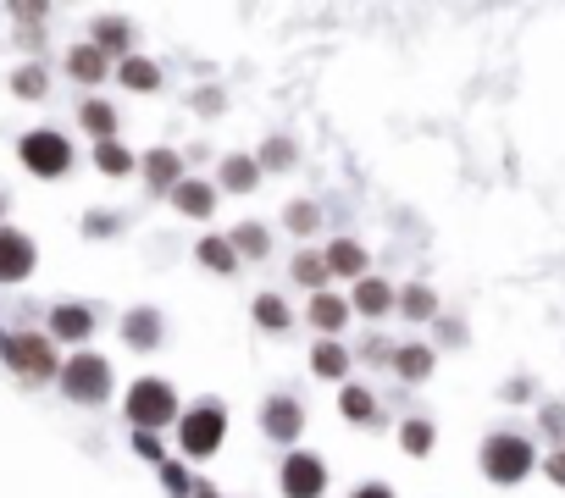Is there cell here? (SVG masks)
Here are the masks:
<instances>
[{
    "label": "cell",
    "instance_id": "cell-1",
    "mask_svg": "<svg viewBox=\"0 0 565 498\" xmlns=\"http://www.w3.org/2000/svg\"><path fill=\"white\" fill-rule=\"evenodd\" d=\"M222 438H228V410L217 399H200L178 415V449L189 460H211L222 449Z\"/></svg>",
    "mask_w": 565,
    "mask_h": 498
},
{
    "label": "cell",
    "instance_id": "cell-2",
    "mask_svg": "<svg viewBox=\"0 0 565 498\" xmlns=\"http://www.w3.org/2000/svg\"><path fill=\"white\" fill-rule=\"evenodd\" d=\"M0 360H6L23 382H56L61 377L56 344H50L45 332H6V338H0Z\"/></svg>",
    "mask_w": 565,
    "mask_h": 498
},
{
    "label": "cell",
    "instance_id": "cell-3",
    "mask_svg": "<svg viewBox=\"0 0 565 498\" xmlns=\"http://www.w3.org/2000/svg\"><path fill=\"white\" fill-rule=\"evenodd\" d=\"M122 410H128V427H139V432H161L167 421H178V388L172 382H161V377H139L128 388V399H122Z\"/></svg>",
    "mask_w": 565,
    "mask_h": 498
},
{
    "label": "cell",
    "instance_id": "cell-4",
    "mask_svg": "<svg viewBox=\"0 0 565 498\" xmlns=\"http://www.w3.org/2000/svg\"><path fill=\"white\" fill-rule=\"evenodd\" d=\"M17 155H23V166L34 172V178H67L73 172V139L56 128H28L23 139H17Z\"/></svg>",
    "mask_w": 565,
    "mask_h": 498
},
{
    "label": "cell",
    "instance_id": "cell-5",
    "mask_svg": "<svg viewBox=\"0 0 565 498\" xmlns=\"http://www.w3.org/2000/svg\"><path fill=\"white\" fill-rule=\"evenodd\" d=\"M56 382L73 404H106L111 399V360L95 355V349H78V355L61 366Z\"/></svg>",
    "mask_w": 565,
    "mask_h": 498
},
{
    "label": "cell",
    "instance_id": "cell-6",
    "mask_svg": "<svg viewBox=\"0 0 565 498\" xmlns=\"http://www.w3.org/2000/svg\"><path fill=\"white\" fill-rule=\"evenodd\" d=\"M532 443L521 438V432H493L488 443H482V471H488V482H499V487H516L521 476L532 471Z\"/></svg>",
    "mask_w": 565,
    "mask_h": 498
},
{
    "label": "cell",
    "instance_id": "cell-7",
    "mask_svg": "<svg viewBox=\"0 0 565 498\" xmlns=\"http://www.w3.org/2000/svg\"><path fill=\"white\" fill-rule=\"evenodd\" d=\"M277 476H283V498H322L327 493V460L311 449H294Z\"/></svg>",
    "mask_w": 565,
    "mask_h": 498
},
{
    "label": "cell",
    "instance_id": "cell-8",
    "mask_svg": "<svg viewBox=\"0 0 565 498\" xmlns=\"http://www.w3.org/2000/svg\"><path fill=\"white\" fill-rule=\"evenodd\" d=\"M261 432L272 443H294L305 432V404L294 399V393H266L261 404Z\"/></svg>",
    "mask_w": 565,
    "mask_h": 498
},
{
    "label": "cell",
    "instance_id": "cell-9",
    "mask_svg": "<svg viewBox=\"0 0 565 498\" xmlns=\"http://www.w3.org/2000/svg\"><path fill=\"white\" fill-rule=\"evenodd\" d=\"M34 261H39L34 238H28L23 227L0 222V283H23V277L34 272Z\"/></svg>",
    "mask_w": 565,
    "mask_h": 498
},
{
    "label": "cell",
    "instance_id": "cell-10",
    "mask_svg": "<svg viewBox=\"0 0 565 498\" xmlns=\"http://www.w3.org/2000/svg\"><path fill=\"white\" fill-rule=\"evenodd\" d=\"M161 338H167V321H161L156 305H133L128 316H122V344L128 349L150 355V349H161Z\"/></svg>",
    "mask_w": 565,
    "mask_h": 498
},
{
    "label": "cell",
    "instance_id": "cell-11",
    "mask_svg": "<svg viewBox=\"0 0 565 498\" xmlns=\"http://www.w3.org/2000/svg\"><path fill=\"white\" fill-rule=\"evenodd\" d=\"M89 332H95V310L89 305H56L45 321L50 344H89Z\"/></svg>",
    "mask_w": 565,
    "mask_h": 498
},
{
    "label": "cell",
    "instance_id": "cell-12",
    "mask_svg": "<svg viewBox=\"0 0 565 498\" xmlns=\"http://www.w3.org/2000/svg\"><path fill=\"white\" fill-rule=\"evenodd\" d=\"M172 211L178 216H194V222H205V216H217V183H205V178H183L178 189L167 194Z\"/></svg>",
    "mask_w": 565,
    "mask_h": 498
},
{
    "label": "cell",
    "instance_id": "cell-13",
    "mask_svg": "<svg viewBox=\"0 0 565 498\" xmlns=\"http://www.w3.org/2000/svg\"><path fill=\"white\" fill-rule=\"evenodd\" d=\"M139 172H145V183L156 194H172L183 183V155L167 150V144H161V150H145V155H139Z\"/></svg>",
    "mask_w": 565,
    "mask_h": 498
},
{
    "label": "cell",
    "instance_id": "cell-14",
    "mask_svg": "<svg viewBox=\"0 0 565 498\" xmlns=\"http://www.w3.org/2000/svg\"><path fill=\"white\" fill-rule=\"evenodd\" d=\"M349 310L366 316V321H377V316H388V310H399V294L383 283V277H361V283H355V299H349Z\"/></svg>",
    "mask_w": 565,
    "mask_h": 498
},
{
    "label": "cell",
    "instance_id": "cell-15",
    "mask_svg": "<svg viewBox=\"0 0 565 498\" xmlns=\"http://www.w3.org/2000/svg\"><path fill=\"white\" fill-rule=\"evenodd\" d=\"M78 128H89V139H95V144H111V139H117V106H111V100L84 95V106H78Z\"/></svg>",
    "mask_w": 565,
    "mask_h": 498
},
{
    "label": "cell",
    "instance_id": "cell-16",
    "mask_svg": "<svg viewBox=\"0 0 565 498\" xmlns=\"http://www.w3.org/2000/svg\"><path fill=\"white\" fill-rule=\"evenodd\" d=\"M349 366H355V355H349L344 344H333V338H322V344L311 349V377H322V382H344Z\"/></svg>",
    "mask_w": 565,
    "mask_h": 498
},
{
    "label": "cell",
    "instance_id": "cell-17",
    "mask_svg": "<svg viewBox=\"0 0 565 498\" xmlns=\"http://www.w3.org/2000/svg\"><path fill=\"white\" fill-rule=\"evenodd\" d=\"M89 45H95L100 56H122V61H128L133 56V23H122V17H100Z\"/></svg>",
    "mask_w": 565,
    "mask_h": 498
},
{
    "label": "cell",
    "instance_id": "cell-18",
    "mask_svg": "<svg viewBox=\"0 0 565 498\" xmlns=\"http://www.w3.org/2000/svg\"><path fill=\"white\" fill-rule=\"evenodd\" d=\"M349 316H355V310H349V299H338V294H311V327L322 332V338H333V332L344 327Z\"/></svg>",
    "mask_w": 565,
    "mask_h": 498
},
{
    "label": "cell",
    "instance_id": "cell-19",
    "mask_svg": "<svg viewBox=\"0 0 565 498\" xmlns=\"http://www.w3.org/2000/svg\"><path fill=\"white\" fill-rule=\"evenodd\" d=\"M117 78H122V89H133V95H156L161 89V67L156 61H145V56L117 61Z\"/></svg>",
    "mask_w": 565,
    "mask_h": 498
},
{
    "label": "cell",
    "instance_id": "cell-20",
    "mask_svg": "<svg viewBox=\"0 0 565 498\" xmlns=\"http://www.w3.org/2000/svg\"><path fill=\"white\" fill-rule=\"evenodd\" d=\"M327 277H361L366 272V249L355 244V238H338V244H327Z\"/></svg>",
    "mask_w": 565,
    "mask_h": 498
},
{
    "label": "cell",
    "instance_id": "cell-21",
    "mask_svg": "<svg viewBox=\"0 0 565 498\" xmlns=\"http://www.w3.org/2000/svg\"><path fill=\"white\" fill-rule=\"evenodd\" d=\"M255 183H261V161H255V155H222V189L250 194Z\"/></svg>",
    "mask_w": 565,
    "mask_h": 498
},
{
    "label": "cell",
    "instance_id": "cell-22",
    "mask_svg": "<svg viewBox=\"0 0 565 498\" xmlns=\"http://www.w3.org/2000/svg\"><path fill=\"white\" fill-rule=\"evenodd\" d=\"M194 255H200V266H205V272H222V277H233V272H239V249H233L228 244V238H217V233H211V238H200V249H194Z\"/></svg>",
    "mask_w": 565,
    "mask_h": 498
},
{
    "label": "cell",
    "instance_id": "cell-23",
    "mask_svg": "<svg viewBox=\"0 0 565 498\" xmlns=\"http://www.w3.org/2000/svg\"><path fill=\"white\" fill-rule=\"evenodd\" d=\"M394 371H399V382H427L433 377V349L427 344H399L394 349Z\"/></svg>",
    "mask_w": 565,
    "mask_h": 498
},
{
    "label": "cell",
    "instance_id": "cell-24",
    "mask_svg": "<svg viewBox=\"0 0 565 498\" xmlns=\"http://www.w3.org/2000/svg\"><path fill=\"white\" fill-rule=\"evenodd\" d=\"M250 316H255V327H261V332H289L294 327V310L283 305L277 294H255Z\"/></svg>",
    "mask_w": 565,
    "mask_h": 498
},
{
    "label": "cell",
    "instance_id": "cell-25",
    "mask_svg": "<svg viewBox=\"0 0 565 498\" xmlns=\"http://www.w3.org/2000/svg\"><path fill=\"white\" fill-rule=\"evenodd\" d=\"M228 244L239 249V261H266V249H272V233H266L261 222H244L228 233Z\"/></svg>",
    "mask_w": 565,
    "mask_h": 498
},
{
    "label": "cell",
    "instance_id": "cell-26",
    "mask_svg": "<svg viewBox=\"0 0 565 498\" xmlns=\"http://www.w3.org/2000/svg\"><path fill=\"white\" fill-rule=\"evenodd\" d=\"M67 72H73L78 83H100V78H106V56H100V50L84 39V45L67 50Z\"/></svg>",
    "mask_w": 565,
    "mask_h": 498
},
{
    "label": "cell",
    "instance_id": "cell-27",
    "mask_svg": "<svg viewBox=\"0 0 565 498\" xmlns=\"http://www.w3.org/2000/svg\"><path fill=\"white\" fill-rule=\"evenodd\" d=\"M338 410H344V421H355V427L377 421V399H372V388H355V382H349V388L338 393Z\"/></svg>",
    "mask_w": 565,
    "mask_h": 498
},
{
    "label": "cell",
    "instance_id": "cell-28",
    "mask_svg": "<svg viewBox=\"0 0 565 498\" xmlns=\"http://www.w3.org/2000/svg\"><path fill=\"white\" fill-rule=\"evenodd\" d=\"M399 310H405L410 321H433L438 316V294L427 283H410V288H399Z\"/></svg>",
    "mask_w": 565,
    "mask_h": 498
},
{
    "label": "cell",
    "instance_id": "cell-29",
    "mask_svg": "<svg viewBox=\"0 0 565 498\" xmlns=\"http://www.w3.org/2000/svg\"><path fill=\"white\" fill-rule=\"evenodd\" d=\"M12 95H17V100H45V95H50V72L39 67V61L17 67V72H12Z\"/></svg>",
    "mask_w": 565,
    "mask_h": 498
},
{
    "label": "cell",
    "instance_id": "cell-30",
    "mask_svg": "<svg viewBox=\"0 0 565 498\" xmlns=\"http://www.w3.org/2000/svg\"><path fill=\"white\" fill-rule=\"evenodd\" d=\"M289 272H294V283H305V288H316V294H327V261L316 255V249H300Z\"/></svg>",
    "mask_w": 565,
    "mask_h": 498
},
{
    "label": "cell",
    "instance_id": "cell-31",
    "mask_svg": "<svg viewBox=\"0 0 565 498\" xmlns=\"http://www.w3.org/2000/svg\"><path fill=\"white\" fill-rule=\"evenodd\" d=\"M255 161H261V172H289V166L300 161V150H294L289 133H277V139H266V150L255 155Z\"/></svg>",
    "mask_w": 565,
    "mask_h": 498
},
{
    "label": "cell",
    "instance_id": "cell-32",
    "mask_svg": "<svg viewBox=\"0 0 565 498\" xmlns=\"http://www.w3.org/2000/svg\"><path fill=\"white\" fill-rule=\"evenodd\" d=\"M95 166L106 172V178H128L139 161H133V150H122V144L111 139V144H95Z\"/></svg>",
    "mask_w": 565,
    "mask_h": 498
},
{
    "label": "cell",
    "instance_id": "cell-33",
    "mask_svg": "<svg viewBox=\"0 0 565 498\" xmlns=\"http://www.w3.org/2000/svg\"><path fill=\"white\" fill-rule=\"evenodd\" d=\"M433 421H427V415H410L405 427H399V443H405V454H433Z\"/></svg>",
    "mask_w": 565,
    "mask_h": 498
},
{
    "label": "cell",
    "instance_id": "cell-34",
    "mask_svg": "<svg viewBox=\"0 0 565 498\" xmlns=\"http://www.w3.org/2000/svg\"><path fill=\"white\" fill-rule=\"evenodd\" d=\"M316 227H322V205H311V200H294L289 205V233H316Z\"/></svg>",
    "mask_w": 565,
    "mask_h": 498
},
{
    "label": "cell",
    "instance_id": "cell-35",
    "mask_svg": "<svg viewBox=\"0 0 565 498\" xmlns=\"http://www.w3.org/2000/svg\"><path fill=\"white\" fill-rule=\"evenodd\" d=\"M161 487H167L172 498H189L194 493V476L183 471V465H172V460H161Z\"/></svg>",
    "mask_w": 565,
    "mask_h": 498
},
{
    "label": "cell",
    "instance_id": "cell-36",
    "mask_svg": "<svg viewBox=\"0 0 565 498\" xmlns=\"http://www.w3.org/2000/svg\"><path fill=\"white\" fill-rule=\"evenodd\" d=\"M361 360H372V366H394V344H388V338H366Z\"/></svg>",
    "mask_w": 565,
    "mask_h": 498
},
{
    "label": "cell",
    "instance_id": "cell-37",
    "mask_svg": "<svg viewBox=\"0 0 565 498\" xmlns=\"http://www.w3.org/2000/svg\"><path fill=\"white\" fill-rule=\"evenodd\" d=\"M133 449L145 454V460H161V438H156V432H139V438H133Z\"/></svg>",
    "mask_w": 565,
    "mask_h": 498
},
{
    "label": "cell",
    "instance_id": "cell-38",
    "mask_svg": "<svg viewBox=\"0 0 565 498\" xmlns=\"http://www.w3.org/2000/svg\"><path fill=\"white\" fill-rule=\"evenodd\" d=\"M543 471H549V482H560V487H565V449H560V454H549V465H543Z\"/></svg>",
    "mask_w": 565,
    "mask_h": 498
},
{
    "label": "cell",
    "instance_id": "cell-39",
    "mask_svg": "<svg viewBox=\"0 0 565 498\" xmlns=\"http://www.w3.org/2000/svg\"><path fill=\"white\" fill-rule=\"evenodd\" d=\"M543 427H549V432H565V410H560V404H549V410H543Z\"/></svg>",
    "mask_w": 565,
    "mask_h": 498
},
{
    "label": "cell",
    "instance_id": "cell-40",
    "mask_svg": "<svg viewBox=\"0 0 565 498\" xmlns=\"http://www.w3.org/2000/svg\"><path fill=\"white\" fill-rule=\"evenodd\" d=\"M84 233H117V222H111V211H100L95 222H84Z\"/></svg>",
    "mask_w": 565,
    "mask_h": 498
},
{
    "label": "cell",
    "instance_id": "cell-41",
    "mask_svg": "<svg viewBox=\"0 0 565 498\" xmlns=\"http://www.w3.org/2000/svg\"><path fill=\"white\" fill-rule=\"evenodd\" d=\"M349 498H394V493H388L383 482H366V487H355V493H349Z\"/></svg>",
    "mask_w": 565,
    "mask_h": 498
},
{
    "label": "cell",
    "instance_id": "cell-42",
    "mask_svg": "<svg viewBox=\"0 0 565 498\" xmlns=\"http://www.w3.org/2000/svg\"><path fill=\"white\" fill-rule=\"evenodd\" d=\"M194 498H222L217 487H205V482H194Z\"/></svg>",
    "mask_w": 565,
    "mask_h": 498
},
{
    "label": "cell",
    "instance_id": "cell-43",
    "mask_svg": "<svg viewBox=\"0 0 565 498\" xmlns=\"http://www.w3.org/2000/svg\"><path fill=\"white\" fill-rule=\"evenodd\" d=\"M0 211H6V194H0Z\"/></svg>",
    "mask_w": 565,
    "mask_h": 498
}]
</instances>
